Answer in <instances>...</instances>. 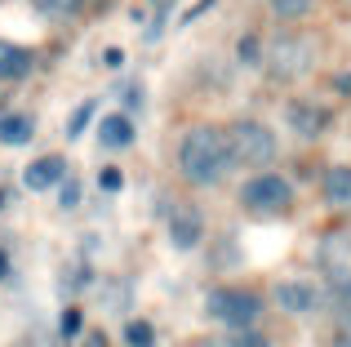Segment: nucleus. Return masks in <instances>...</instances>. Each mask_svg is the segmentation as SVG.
Segmentation results:
<instances>
[{
    "label": "nucleus",
    "mask_w": 351,
    "mask_h": 347,
    "mask_svg": "<svg viewBox=\"0 0 351 347\" xmlns=\"http://www.w3.org/2000/svg\"><path fill=\"white\" fill-rule=\"evenodd\" d=\"M178 169L187 182L196 187H214V182L227 178L232 169V143L218 125H196V130L182 134V147H178Z\"/></svg>",
    "instance_id": "nucleus-1"
},
{
    "label": "nucleus",
    "mask_w": 351,
    "mask_h": 347,
    "mask_svg": "<svg viewBox=\"0 0 351 347\" xmlns=\"http://www.w3.org/2000/svg\"><path fill=\"white\" fill-rule=\"evenodd\" d=\"M205 312L227 330H254L258 316H263V298L249 294V289H214L205 298Z\"/></svg>",
    "instance_id": "nucleus-2"
},
{
    "label": "nucleus",
    "mask_w": 351,
    "mask_h": 347,
    "mask_svg": "<svg viewBox=\"0 0 351 347\" xmlns=\"http://www.w3.org/2000/svg\"><path fill=\"white\" fill-rule=\"evenodd\" d=\"M227 143H232V160L240 165H271L276 160V134L263 121H236Z\"/></svg>",
    "instance_id": "nucleus-3"
},
{
    "label": "nucleus",
    "mask_w": 351,
    "mask_h": 347,
    "mask_svg": "<svg viewBox=\"0 0 351 347\" xmlns=\"http://www.w3.org/2000/svg\"><path fill=\"white\" fill-rule=\"evenodd\" d=\"M240 200H245V209H254V214H280V209H289L293 187H289V178H280V174H258V178L245 182Z\"/></svg>",
    "instance_id": "nucleus-4"
},
{
    "label": "nucleus",
    "mask_w": 351,
    "mask_h": 347,
    "mask_svg": "<svg viewBox=\"0 0 351 347\" xmlns=\"http://www.w3.org/2000/svg\"><path fill=\"white\" fill-rule=\"evenodd\" d=\"M307 67H311V45L302 40V36H285V40H276V49H271V71H276L280 80L302 76Z\"/></svg>",
    "instance_id": "nucleus-5"
},
{
    "label": "nucleus",
    "mask_w": 351,
    "mask_h": 347,
    "mask_svg": "<svg viewBox=\"0 0 351 347\" xmlns=\"http://www.w3.org/2000/svg\"><path fill=\"white\" fill-rule=\"evenodd\" d=\"M276 303H280L285 312H293V316L316 312L320 307V289L307 285V280H280V285H276Z\"/></svg>",
    "instance_id": "nucleus-6"
},
{
    "label": "nucleus",
    "mask_w": 351,
    "mask_h": 347,
    "mask_svg": "<svg viewBox=\"0 0 351 347\" xmlns=\"http://www.w3.org/2000/svg\"><path fill=\"white\" fill-rule=\"evenodd\" d=\"M62 178H67V160L62 156H40V160H32V165L23 169V187L27 191H49V187H58Z\"/></svg>",
    "instance_id": "nucleus-7"
},
{
    "label": "nucleus",
    "mask_w": 351,
    "mask_h": 347,
    "mask_svg": "<svg viewBox=\"0 0 351 347\" xmlns=\"http://www.w3.org/2000/svg\"><path fill=\"white\" fill-rule=\"evenodd\" d=\"M200 232H205V223H200L196 209H178V214L169 218V241L178 245V250H196Z\"/></svg>",
    "instance_id": "nucleus-8"
},
{
    "label": "nucleus",
    "mask_w": 351,
    "mask_h": 347,
    "mask_svg": "<svg viewBox=\"0 0 351 347\" xmlns=\"http://www.w3.org/2000/svg\"><path fill=\"white\" fill-rule=\"evenodd\" d=\"M32 134H36V121L27 112L0 116V143H5V147H23V143H32Z\"/></svg>",
    "instance_id": "nucleus-9"
},
{
    "label": "nucleus",
    "mask_w": 351,
    "mask_h": 347,
    "mask_svg": "<svg viewBox=\"0 0 351 347\" xmlns=\"http://www.w3.org/2000/svg\"><path fill=\"white\" fill-rule=\"evenodd\" d=\"M98 143L112 152H125L129 143H134V125H129V116H103V125H98Z\"/></svg>",
    "instance_id": "nucleus-10"
},
{
    "label": "nucleus",
    "mask_w": 351,
    "mask_h": 347,
    "mask_svg": "<svg viewBox=\"0 0 351 347\" xmlns=\"http://www.w3.org/2000/svg\"><path fill=\"white\" fill-rule=\"evenodd\" d=\"M32 71V53L18 49L14 40H0V80H23Z\"/></svg>",
    "instance_id": "nucleus-11"
},
{
    "label": "nucleus",
    "mask_w": 351,
    "mask_h": 347,
    "mask_svg": "<svg viewBox=\"0 0 351 347\" xmlns=\"http://www.w3.org/2000/svg\"><path fill=\"white\" fill-rule=\"evenodd\" d=\"M325 200L338 209H351V169L347 165H334L325 174Z\"/></svg>",
    "instance_id": "nucleus-12"
},
{
    "label": "nucleus",
    "mask_w": 351,
    "mask_h": 347,
    "mask_svg": "<svg viewBox=\"0 0 351 347\" xmlns=\"http://www.w3.org/2000/svg\"><path fill=\"white\" fill-rule=\"evenodd\" d=\"M289 121L298 125V134H320V125H325V116H316L311 107L293 103V107H289Z\"/></svg>",
    "instance_id": "nucleus-13"
},
{
    "label": "nucleus",
    "mask_w": 351,
    "mask_h": 347,
    "mask_svg": "<svg viewBox=\"0 0 351 347\" xmlns=\"http://www.w3.org/2000/svg\"><path fill=\"white\" fill-rule=\"evenodd\" d=\"M307 9H311V0H271V14L276 18H289V23H293V18H302Z\"/></svg>",
    "instance_id": "nucleus-14"
},
{
    "label": "nucleus",
    "mask_w": 351,
    "mask_h": 347,
    "mask_svg": "<svg viewBox=\"0 0 351 347\" xmlns=\"http://www.w3.org/2000/svg\"><path fill=\"white\" fill-rule=\"evenodd\" d=\"M94 112H98V103H94V98H85V103L76 107V116L67 121V139H76V134H80V130L89 125V116H94Z\"/></svg>",
    "instance_id": "nucleus-15"
},
{
    "label": "nucleus",
    "mask_w": 351,
    "mask_h": 347,
    "mask_svg": "<svg viewBox=\"0 0 351 347\" xmlns=\"http://www.w3.org/2000/svg\"><path fill=\"white\" fill-rule=\"evenodd\" d=\"M36 9H40L45 18H67L71 9H76V0H32Z\"/></svg>",
    "instance_id": "nucleus-16"
},
{
    "label": "nucleus",
    "mask_w": 351,
    "mask_h": 347,
    "mask_svg": "<svg viewBox=\"0 0 351 347\" xmlns=\"http://www.w3.org/2000/svg\"><path fill=\"white\" fill-rule=\"evenodd\" d=\"M125 339H129V347H152V325L147 321H129Z\"/></svg>",
    "instance_id": "nucleus-17"
},
{
    "label": "nucleus",
    "mask_w": 351,
    "mask_h": 347,
    "mask_svg": "<svg viewBox=\"0 0 351 347\" xmlns=\"http://www.w3.org/2000/svg\"><path fill=\"white\" fill-rule=\"evenodd\" d=\"M232 347H271L258 330H232Z\"/></svg>",
    "instance_id": "nucleus-18"
},
{
    "label": "nucleus",
    "mask_w": 351,
    "mask_h": 347,
    "mask_svg": "<svg viewBox=\"0 0 351 347\" xmlns=\"http://www.w3.org/2000/svg\"><path fill=\"white\" fill-rule=\"evenodd\" d=\"M58 330H62V339H76V334H80V312H76V307H67V312H62Z\"/></svg>",
    "instance_id": "nucleus-19"
},
{
    "label": "nucleus",
    "mask_w": 351,
    "mask_h": 347,
    "mask_svg": "<svg viewBox=\"0 0 351 347\" xmlns=\"http://www.w3.org/2000/svg\"><path fill=\"white\" fill-rule=\"evenodd\" d=\"M98 187H103V191H120V187H125L120 169H103V174H98Z\"/></svg>",
    "instance_id": "nucleus-20"
},
{
    "label": "nucleus",
    "mask_w": 351,
    "mask_h": 347,
    "mask_svg": "<svg viewBox=\"0 0 351 347\" xmlns=\"http://www.w3.org/2000/svg\"><path fill=\"white\" fill-rule=\"evenodd\" d=\"M214 5H218V0H196V5H191L187 14H182V23H196V18L205 14V9H214Z\"/></svg>",
    "instance_id": "nucleus-21"
},
{
    "label": "nucleus",
    "mask_w": 351,
    "mask_h": 347,
    "mask_svg": "<svg viewBox=\"0 0 351 347\" xmlns=\"http://www.w3.org/2000/svg\"><path fill=\"white\" fill-rule=\"evenodd\" d=\"M240 58H245V62H254V58H258V45H254V36H245V40H240Z\"/></svg>",
    "instance_id": "nucleus-22"
},
{
    "label": "nucleus",
    "mask_w": 351,
    "mask_h": 347,
    "mask_svg": "<svg viewBox=\"0 0 351 347\" xmlns=\"http://www.w3.org/2000/svg\"><path fill=\"white\" fill-rule=\"evenodd\" d=\"M76 196H80V191L71 187V178H67V187H62V196H58V200H62V209H67V205H76Z\"/></svg>",
    "instance_id": "nucleus-23"
},
{
    "label": "nucleus",
    "mask_w": 351,
    "mask_h": 347,
    "mask_svg": "<svg viewBox=\"0 0 351 347\" xmlns=\"http://www.w3.org/2000/svg\"><path fill=\"white\" fill-rule=\"evenodd\" d=\"M334 347H351V321H347V325H343V330H338V334H334Z\"/></svg>",
    "instance_id": "nucleus-24"
},
{
    "label": "nucleus",
    "mask_w": 351,
    "mask_h": 347,
    "mask_svg": "<svg viewBox=\"0 0 351 347\" xmlns=\"http://www.w3.org/2000/svg\"><path fill=\"white\" fill-rule=\"evenodd\" d=\"M85 347H107V339H103V334H94V339H89Z\"/></svg>",
    "instance_id": "nucleus-25"
},
{
    "label": "nucleus",
    "mask_w": 351,
    "mask_h": 347,
    "mask_svg": "<svg viewBox=\"0 0 351 347\" xmlns=\"http://www.w3.org/2000/svg\"><path fill=\"white\" fill-rule=\"evenodd\" d=\"M152 5H156V9H165V5H169V0H152Z\"/></svg>",
    "instance_id": "nucleus-26"
},
{
    "label": "nucleus",
    "mask_w": 351,
    "mask_h": 347,
    "mask_svg": "<svg viewBox=\"0 0 351 347\" xmlns=\"http://www.w3.org/2000/svg\"><path fill=\"white\" fill-rule=\"evenodd\" d=\"M0 272H5V250H0Z\"/></svg>",
    "instance_id": "nucleus-27"
}]
</instances>
